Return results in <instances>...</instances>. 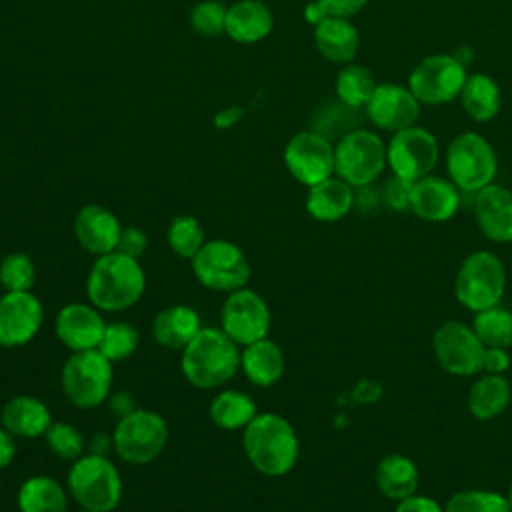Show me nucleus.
Listing matches in <instances>:
<instances>
[{"label":"nucleus","instance_id":"nucleus-21","mask_svg":"<svg viewBox=\"0 0 512 512\" xmlns=\"http://www.w3.org/2000/svg\"><path fill=\"white\" fill-rule=\"evenodd\" d=\"M474 218L480 232L496 242H512V192L502 184H488L474 196Z\"/></svg>","mask_w":512,"mask_h":512},{"label":"nucleus","instance_id":"nucleus-5","mask_svg":"<svg viewBox=\"0 0 512 512\" xmlns=\"http://www.w3.org/2000/svg\"><path fill=\"white\" fill-rule=\"evenodd\" d=\"M114 364L96 348L70 352L60 372V386L66 400L80 408L92 410L104 404L112 392Z\"/></svg>","mask_w":512,"mask_h":512},{"label":"nucleus","instance_id":"nucleus-3","mask_svg":"<svg viewBox=\"0 0 512 512\" xmlns=\"http://www.w3.org/2000/svg\"><path fill=\"white\" fill-rule=\"evenodd\" d=\"M180 352L182 376L200 390L220 388L240 370V346L214 326H202Z\"/></svg>","mask_w":512,"mask_h":512},{"label":"nucleus","instance_id":"nucleus-18","mask_svg":"<svg viewBox=\"0 0 512 512\" xmlns=\"http://www.w3.org/2000/svg\"><path fill=\"white\" fill-rule=\"evenodd\" d=\"M106 324L108 322H104V316L96 306L70 302L58 310L54 332L70 352H84L100 346Z\"/></svg>","mask_w":512,"mask_h":512},{"label":"nucleus","instance_id":"nucleus-25","mask_svg":"<svg viewBox=\"0 0 512 512\" xmlns=\"http://www.w3.org/2000/svg\"><path fill=\"white\" fill-rule=\"evenodd\" d=\"M316 50L334 64H350L360 48V36L350 18L326 16L314 26Z\"/></svg>","mask_w":512,"mask_h":512},{"label":"nucleus","instance_id":"nucleus-24","mask_svg":"<svg viewBox=\"0 0 512 512\" xmlns=\"http://www.w3.org/2000/svg\"><path fill=\"white\" fill-rule=\"evenodd\" d=\"M354 188L336 174L310 186L306 194V212L318 222H338L354 206Z\"/></svg>","mask_w":512,"mask_h":512},{"label":"nucleus","instance_id":"nucleus-41","mask_svg":"<svg viewBox=\"0 0 512 512\" xmlns=\"http://www.w3.org/2000/svg\"><path fill=\"white\" fill-rule=\"evenodd\" d=\"M368 0H314L304 8L306 22L316 26L326 16H340V18H352L358 14Z\"/></svg>","mask_w":512,"mask_h":512},{"label":"nucleus","instance_id":"nucleus-10","mask_svg":"<svg viewBox=\"0 0 512 512\" xmlns=\"http://www.w3.org/2000/svg\"><path fill=\"white\" fill-rule=\"evenodd\" d=\"M192 274L208 290L230 294L250 280V262L242 248L230 240H206L190 260Z\"/></svg>","mask_w":512,"mask_h":512},{"label":"nucleus","instance_id":"nucleus-23","mask_svg":"<svg viewBox=\"0 0 512 512\" xmlns=\"http://www.w3.org/2000/svg\"><path fill=\"white\" fill-rule=\"evenodd\" d=\"M286 360L282 348L268 336L242 346L240 350V370L246 380L258 388H270L284 376Z\"/></svg>","mask_w":512,"mask_h":512},{"label":"nucleus","instance_id":"nucleus-22","mask_svg":"<svg viewBox=\"0 0 512 512\" xmlns=\"http://www.w3.org/2000/svg\"><path fill=\"white\" fill-rule=\"evenodd\" d=\"M52 422L50 408L32 394H16L0 410V426L14 438L44 436Z\"/></svg>","mask_w":512,"mask_h":512},{"label":"nucleus","instance_id":"nucleus-16","mask_svg":"<svg viewBox=\"0 0 512 512\" xmlns=\"http://www.w3.org/2000/svg\"><path fill=\"white\" fill-rule=\"evenodd\" d=\"M44 322V306L30 292H4L0 296V346L20 348L30 344Z\"/></svg>","mask_w":512,"mask_h":512},{"label":"nucleus","instance_id":"nucleus-15","mask_svg":"<svg viewBox=\"0 0 512 512\" xmlns=\"http://www.w3.org/2000/svg\"><path fill=\"white\" fill-rule=\"evenodd\" d=\"M284 164L294 180L310 188L334 176V144L320 132L302 130L286 142Z\"/></svg>","mask_w":512,"mask_h":512},{"label":"nucleus","instance_id":"nucleus-13","mask_svg":"<svg viewBox=\"0 0 512 512\" xmlns=\"http://www.w3.org/2000/svg\"><path fill=\"white\" fill-rule=\"evenodd\" d=\"M440 158L436 136L422 126H408L392 134L386 144L388 168L394 176L416 182L432 174Z\"/></svg>","mask_w":512,"mask_h":512},{"label":"nucleus","instance_id":"nucleus-49","mask_svg":"<svg viewBox=\"0 0 512 512\" xmlns=\"http://www.w3.org/2000/svg\"><path fill=\"white\" fill-rule=\"evenodd\" d=\"M114 450V444H112V434H94L92 440L88 442V452L92 454H102V456H108V452Z\"/></svg>","mask_w":512,"mask_h":512},{"label":"nucleus","instance_id":"nucleus-34","mask_svg":"<svg viewBox=\"0 0 512 512\" xmlns=\"http://www.w3.org/2000/svg\"><path fill=\"white\" fill-rule=\"evenodd\" d=\"M484 346L512 348V312L500 304L474 312L470 324Z\"/></svg>","mask_w":512,"mask_h":512},{"label":"nucleus","instance_id":"nucleus-39","mask_svg":"<svg viewBox=\"0 0 512 512\" xmlns=\"http://www.w3.org/2000/svg\"><path fill=\"white\" fill-rule=\"evenodd\" d=\"M36 284V264L24 252H10L0 260V286L6 292H30Z\"/></svg>","mask_w":512,"mask_h":512},{"label":"nucleus","instance_id":"nucleus-20","mask_svg":"<svg viewBox=\"0 0 512 512\" xmlns=\"http://www.w3.org/2000/svg\"><path fill=\"white\" fill-rule=\"evenodd\" d=\"M72 228L78 244L92 256L114 252L122 232L116 214L100 204L82 206L74 216Z\"/></svg>","mask_w":512,"mask_h":512},{"label":"nucleus","instance_id":"nucleus-14","mask_svg":"<svg viewBox=\"0 0 512 512\" xmlns=\"http://www.w3.org/2000/svg\"><path fill=\"white\" fill-rule=\"evenodd\" d=\"M436 362L452 376H476L482 372L484 344L474 328L460 320L442 322L432 334Z\"/></svg>","mask_w":512,"mask_h":512},{"label":"nucleus","instance_id":"nucleus-43","mask_svg":"<svg viewBox=\"0 0 512 512\" xmlns=\"http://www.w3.org/2000/svg\"><path fill=\"white\" fill-rule=\"evenodd\" d=\"M148 248V236L142 228L138 226H122L120 238H118V246L116 250L132 256V258H140Z\"/></svg>","mask_w":512,"mask_h":512},{"label":"nucleus","instance_id":"nucleus-17","mask_svg":"<svg viewBox=\"0 0 512 512\" xmlns=\"http://www.w3.org/2000/svg\"><path fill=\"white\" fill-rule=\"evenodd\" d=\"M366 108L368 120L386 132H398L414 126L420 116V102L408 86L396 82H382L372 92Z\"/></svg>","mask_w":512,"mask_h":512},{"label":"nucleus","instance_id":"nucleus-28","mask_svg":"<svg viewBox=\"0 0 512 512\" xmlns=\"http://www.w3.org/2000/svg\"><path fill=\"white\" fill-rule=\"evenodd\" d=\"M376 488L388 500L400 502L418 492L420 472L416 462L406 454H386L378 460L374 470Z\"/></svg>","mask_w":512,"mask_h":512},{"label":"nucleus","instance_id":"nucleus-29","mask_svg":"<svg viewBox=\"0 0 512 512\" xmlns=\"http://www.w3.org/2000/svg\"><path fill=\"white\" fill-rule=\"evenodd\" d=\"M512 400V386L504 374H486L472 382L468 390V410L476 420H492L500 416Z\"/></svg>","mask_w":512,"mask_h":512},{"label":"nucleus","instance_id":"nucleus-37","mask_svg":"<svg viewBox=\"0 0 512 512\" xmlns=\"http://www.w3.org/2000/svg\"><path fill=\"white\" fill-rule=\"evenodd\" d=\"M138 344H140V334H138L136 326H132L130 322H124V320H116V322L106 324L98 350L112 364H116V362L128 360L138 350Z\"/></svg>","mask_w":512,"mask_h":512},{"label":"nucleus","instance_id":"nucleus-44","mask_svg":"<svg viewBox=\"0 0 512 512\" xmlns=\"http://www.w3.org/2000/svg\"><path fill=\"white\" fill-rule=\"evenodd\" d=\"M510 348H498V346H484V356H482V372L486 374H506L512 358H510Z\"/></svg>","mask_w":512,"mask_h":512},{"label":"nucleus","instance_id":"nucleus-2","mask_svg":"<svg viewBox=\"0 0 512 512\" xmlns=\"http://www.w3.org/2000/svg\"><path fill=\"white\" fill-rule=\"evenodd\" d=\"M146 290V274L138 258L118 250L96 256L86 276V296L100 312L132 308Z\"/></svg>","mask_w":512,"mask_h":512},{"label":"nucleus","instance_id":"nucleus-26","mask_svg":"<svg viewBox=\"0 0 512 512\" xmlns=\"http://www.w3.org/2000/svg\"><path fill=\"white\" fill-rule=\"evenodd\" d=\"M274 28L270 8L260 0H238L228 6L224 34L240 44H254L264 40Z\"/></svg>","mask_w":512,"mask_h":512},{"label":"nucleus","instance_id":"nucleus-42","mask_svg":"<svg viewBox=\"0 0 512 512\" xmlns=\"http://www.w3.org/2000/svg\"><path fill=\"white\" fill-rule=\"evenodd\" d=\"M412 184L414 182L392 174L384 184V202H386V206L396 210V212H410Z\"/></svg>","mask_w":512,"mask_h":512},{"label":"nucleus","instance_id":"nucleus-40","mask_svg":"<svg viewBox=\"0 0 512 512\" xmlns=\"http://www.w3.org/2000/svg\"><path fill=\"white\" fill-rule=\"evenodd\" d=\"M226 12L228 6H224L218 0H202L192 6L190 10V26L200 36H220L226 30Z\"/></svg>","mask_w":512,"mask_h":512},{"label":"nucleus","instance_id":"nucleus-11","mask_svg":"<svg viewBox=\"0 0 512 512\" xmlns=\"http://www.w3.org/2000/svg\"><path fill=\"white\" fill-rule=\"evenodd\" d=\"M468 78L464 62L454 54H432L422 58L408 76V88L420 104L440 106L460 96Z\"/></svg>","mask_w":512,"mask_h":512},{"label":"nucleus","instance_id":"nucleus-50","mask_svg":"<svg viewBox=\"0 0 512 512\" xmlns=\"http://www.w3.org/2000/svg\"><path fill=\"white\" fill-rule=\"evenodd\" d=\"M506 498H508V502H510V506H512V482H510V486H508V492H506Z\"/></svg>","mask_w":512,"mask_h":512},{"label":"nucleus","instance_id":"nucleus-47","mask_svg":"<svg viewBox=\"0 0 512 512\" xmlns=\"http://www.w3.org/2000/svg\"><path fill=\"white\" fill-rule=\"evenodd\" d=\"M244 116V108H240V106H226V108H222V110H218L216 112V116H214V126L218 128V130H228V128H232L234 124H238V120Z\"/></svg>","mask_w":512,"mask_h":512},{"label":"nucleus","instance_id":"nucleus-27","mask_svg":"<svg viewBox=\"0 0 512 512\" xmlns=\"http://www.w3.org/2000/svg\"><path fill=\"white\" fill-rule=\"evenodd\" d=\"M200 330V314L186 304L162 308L152 320V336L156 344L168 350H182Z\"/></svg>","mask_w":512,"mask_h":512},{"label":"nucleus","instance_id":"nucleus-36","mask_svg":"<svg viewBox=\"0 0 512 512\" xmlns=\"http://www.w3.org/2000/svg\"><path fill=\"white\" fill-rule=\"evenodd\" d=\"M446 512H512L506 494L486 488H466L454 492L444 504Z\"/></svg>","mask_w":512,"mask_h":512},{"label":"nucleus","instance_id":"nucleus-51","mask_svg":"<svg viewBox=\"0 0 512 512\" xmlns=\"http://www.w3.org/2000/svg\"><path fill=\"white\" fill-rule=\"evenodd\" d=\"M76 512H90V510H84V508H80V510H76Z\"/></svg>","mask_w":512,"mask_h":512},{"label":"nucleus","instance_id":"nucleus-45","mask_svg":"<svg viewBox=\"0 0 512 512\" xmlns=\"http://www.w3.org/2000/svg\"><path fill=\"white\" fill-rule=\"evenodd\" d=\"M394 512H446V510L438 500L416 492V494L396 502Z\"/></svg>","mask_w":512,"mask_h":512},{"label":"nucleus","instance_id":"nucleus-19","mask_svg":"<svg viewBox=\"0 0 512 512\" xmlns=\"http://www.w3.org/2000/svg\"><path fill=\"white\" fill-rule=\"evenodd\" d=\"M460 208V188L444 176L428 174L412 184L410 212L424 222H446Z\"/></svg>","mask_w":512,"mask_h":512},{"label":"nucleus","instance_id":"nucleus-9","mask_svg":"<svg viewBox=\"0 0 512 512\" xmlns=\"http://www.w3.org/2000/svg\"><path fill=\"white\" fill-rule=\"evenodd\" d=\"M448 178L460 192H478L492 184L498 172V158L492 144L478 132H462L446 148Z\"/></svg>","mask_w":512,"mask_h":512},{"label":"nucleus","instance_id":"nucleus-32","mask_svg":"<svg viewBox=\"0 0 512 512\" xmlns=\"http://www.w3.org/2000/svg\"><path fill=\"white\" fill-rule=\"evenodd\" d=\"M208 414L220 430L234 432L244 430L254 420L258 410L254 398L246 392L224 388L210 400Z\"/></svg>","mask_w":512,"mask_h":512},{"label":"nucleus","instance_id":"nucleus-4","mask_svg":"<svg viewBox=\"0 0 512 512\" xmlns=\"http://www.w3.org/2000/svg\"><path fill=\"white\" fill-rule=\"evenodd\" d=\"M66 490L78 508L90 512H114L122 502V476L116 464L102 454L86 452L72 462Z\"/></svg>","mask_w":512,"mask_h":512},{"label":"nucleus","instance_id":"nucleus-31","mask_svg":"<svg viewBox=\"0 0 512 512\" xmlns=\"http://www.w3.org/2000/svg\"><path fill=\"white\" fill-rule=\"evenodd\" d=\"M458 98L464 112L476 122H488L496 118L502 106L500 86L490 74L484 72L468 74Z\"/></svg>","mask_w":512,"mask_h":512},{"label":"nucleus","instance_id":"nucleus-46","mask_svg":"<svg viewBox=\"0 0 512 512\" xmlns=\"http://www.w3.org/2000/svg\"><path fill=\"white\" fill-rule=\"evenodd\" d=\"M106 402H108V410H110V414H114V416H116V420H118V418H122V416H126V414H130L132 410H136V408H138V406H136L134 396H132L128 390H118V392L110 394Z\"/></svg>","mask_w":512,"mask_h":512},{"label":"nucleus","instance_id":"nucleus-1","mask_svg":"<svg viewBox=\"0 0 512 512\" xmlns=\"http://www.w3.org/2000/svg\"><path fill=\"white\" fill-rule=\"evenodd\" d=\"M246 460L268 478L286 476L298 462L300 442L294 426L276 412L256 414L242 430Z\"/></svg>","mask_w":512,"mask_h":512},{"label":"nucleus","instance_id":"nucleus-38","mask_svg":"<svg viewBox=\"0 0 512 512\" xmlns=\"http://www.w3.org/2000/svg\"><path fill=\"white\" fill-rule=\"evenodd\" d=\"M44 442L56 458L68 460V462L78 460L82 454H86V448H88V442L82 436V432L64 420L50 424V428L44 434Z\"/></svg>","mask_w":512,"mask_h":512},{"label":"nucleus","instance_id":"nucleus-8","mask_svg":"<svg viewBox=\"0 0 512 512\" xmlns=\"http://www.w3.org/2000/svg\"><path fill=\"white\" fill-rule=\"evenodd\" d=\"M386 166V144L374 130H350L334 146V174L352 188L370 186Z\"/></svg>","mask_w":512,"mask_h":512},{"label":"nucleus","instance_id":"nucleus-48","mask_svg":"<svg viewBox=\"0 0 512 512\" xmlns=\"http://www.w3.org/2000/svg\"><path fill=\"white\" fill-rule=\"evenodd\" d=\"M14 456H16L14 436L4 426H0V470L10 466Z\"/></svg>","mask_w":512,"mask_h":512},{"label":"nucleus","instance_id":"nucleus-30","mask_svg":"<svg viewBox=\"0 0 512 512\" xmlns=\"http://www.w3.org/2000/svg\"><path fill=\"white\" fill-rule=\"evenodd\" d=\"M68 490L52 476L34 474L16 492L20 512H68Z\"/></svg>","mask_w":512,"mask_h":512},{"label":"nucleus","instance_id":"nucleus-7","mask_svg":"<svg viewBox=\"0 0 512 512\" xmlns=\"http://www.w3.org/2000/svg\"><path fill=\"white\" fill-rule=\"evenodd\" d=\"M168 436L170 430L162 414L148 408H136L116 420L112 444L120 460L142 466L150 464L164 452Z\"/></svg>","mask_w":512,"mask_h":512},{"label":"nucleus","instance_id":"nucleus-12","mask_svg":"<svg viewBox=\"0 0 512 512\" xmlns=\"http://www.w3.org/2000/svg\"><path fill=\"white\" fill-rule=\"evenodd\" d=\"M272 314L268 302L244 286L226 294L220 308V330L238 346H248L268 336Z\"/></svg>","mask_w":512,"mask_h":512},{"label":"nucleus","instance_id":"nucleus-35","mask_svg":"<svg viewBox=\"0 0 512 512\" xmlns=\"http://www.w3.org/2000/svg\"><path fill=\"white\" fill-rule=\"evenodd\" d=\"M166 240H168L170 250L176 256L192 260L196 256V252L204 246L206 236H204L202 224L194 216L180 214V216L172 218V222L168 224Z\"/></svg>","mask_w":512,"mask_h":512},{"label":"nucleus","instance_id":"nucleus-6","mask_svg":"<svg viewBox=\"0 0 512 512\" xmlns=\"http://www.w3.org/2000/svg\"><path fill=\"white\" fill-rule=\"evenodd\" d=\"M506 292V268L490 250L468 254L454 276V296L470 312H480L502 302Z\"/></svg>","mask_w":512,"mask_h":512},{"label":"nucleus","instance_id":"nucleus-33","mask_svg":"<svg viewBox=\"0 0 512 512\" xmlns=\"http://www.w3.org/2000/svg\"><path fill=\"white\" fill-rule=\"evenodd\" d=\"M376 86L378 84L374 80V74L366 66L352 64V62L340 68L334 82L338 100L350 108L366 106Z\"/></svg>","mask_w":512,"mask_h":512}]
</instances>
